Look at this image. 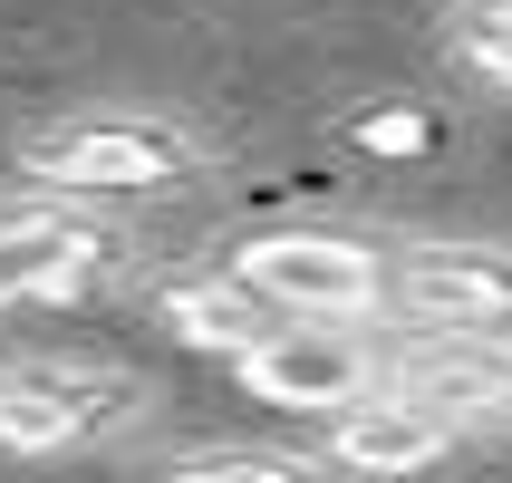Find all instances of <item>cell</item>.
<instances>
[{
  "instance_id": "cell-8",
  "label": "cell",
  "mask_w": 512,
  "mask_h": 483,
  "mask_svg": "<svg viewBox=\"0 0 512 483\" xmlns=\"http://www.w3.org/2000/svg\"><path fill=\"white\" fill-rule=\"evenodd\" d=\"M445 445H455V426H435L426 406H406L397 387H377V397L329 416V464H348L358 483H406L426 464H445Z\"/></svg>"
},
{
  "instance_id": "cell-9",
  "label": "cell",
  "mask_w": 512,
  "mask_h": 483,
  "mask_svg": "<svg viewBox=\"0 0 512 483\" xmlns=\"http://www.w3.org/2000/svg\"><path fill=\"white\" fill-rule=\"evenodd\" d=\"M155 310H165V329H174L184 348L232 358V368H242V358L281 329V310H271V300H261L232 261H223V271H184V281H165V300H155Z\"/></svg>"
},
{
  "instance_id": "cell-6",
  "label": "cell",
  "mask_w": 512,
  "mask_h": 483,
  "mask_svg": "<svg viewBox=\"0 0 512 483\" xmlns=\"http://www.w3.org/2000/svg\"><path fill=\"white\" fill-rule=\"evenodd\" d=\"M116 261V242L87 213H58V203H39V213H10L0 223V310L10 300H58V290L97 281Z\"/></svg>"
},
{
  "instance_id": "cell-12",
  "label": "cell",
  "mask_w": 512,
  "mask_h": 483,
  "mask_svg": "<svg viewBox=\"0 0 512 483\" xmlns=\"http://www.w3.org/2000/svg\"><path fill=\"white\" fill-rule=\"evenodd\" d=\"M455 58H484V49H512V0H455V20H445Z\"/></svg>"
},
{
  "instance_id": "cell-4",
  "label": "cell",
  "mask_w": 512,
  "mask_h": 483,
  "mask_svg": "<svg viewBox=\"0 0 512 483\" xmlns=\"http://www.w3.org/2000/svg\"><path fill=\"white\" fill-rule=\"evenodd\" d=\"M387 310H406L426 339H512V252L416 242L387 261Z\"/></svg>"
},
{
  "instance_id": "cell-7",
  "label": "cell",
  "mask_w": 512,
  "mask_h": 483,
  "mask_svg": "<svg viewBox=\"0 0 512 483\" xmlns=\"http://www.w3.org/2000/svg\"><path fill=\"white\" fill-rule=\"evenodd\" d=\"M397 397L426 406L435 426L512 416V339H416V358L397 368Z\"/></svg>"
},
{
  "instance_id": "cell-1",
  "label": "cell",
  "mask_w": 512,
  "mask_h": 483,
  "mask_svg": "<svg viewBox=\"0 0 512 483\" xmlns=\"http://www.w3.org/2000/svg\"><path fill=\"white\" fill-rule=\"evenodd\" d=\"M203 145L165 116H68V126H39L20 145V174L39 194L68 203H107V194H174L194 184Z\"/></svg>"
},
{
  "instance_id": "cell-10",
  "label": "cell",
  "mask_w": 512,
  "mask_h": 483,
  "mask_svg": "<svg viewBox=\"0 0 512 483\" xmlns=\"http://www.w3.org/2000/svg\"><path fill=\"white\" fill-rule=\"evenodd\" d=\"M348 145H358V155H435L445 126H435L426 107H368L358 126H348Z\"/></svg>"
},
{
  "instance_id": "cell-13",
  "label": "cell",
  "mask_w": 512,
  "mask_h": 483,
  "mask_svg": "<svg viewBox=\"0 0 512 483\" xmlns=\"http://www.w3.org/2000/svg\"><path fill=\"white\" fill-rule=\"evenodd\" d=\"M464 68H474L484 87H503V97H512V49H484V58H464Z\"/></svg>"
},
{
  "instance_id": "cell-11",
  "label": "cell",
  "mask_w": 512,
  "mask_h": 483,
  "mask_svg": "<svg viewBox=\"0 0 512 483\" xmlns=\"http://www.w3.org/2000/svg\"><path fill=\"white\" fill-rule=\"evenodd\" d=\"M165 483H310V474L281 464V455H194V464H174Z\"/></svg>"
},
{
  "instance_id": "cell-2",
  "label": "cell",
  "mask_w": 512,
  "mask_h": 483,
  "mask_svg": "<svg viewBox=\"0 0 512 483\" xmlns=\"http://www.w3.org/2000/svg\"><path fill=\"white\" fill-rule=\"evenodd\" d=\"M232 271L281 319H368L387 310V252L358 232H252Z\"/></svg>"
},
{
  "instance_id": "cell-3",
  "label": "cell",
  "mask_w": 512,
  "mask_h": 483,
  "mask_svg": "<svg viewBox=\"0 0 512 483\" xmlns=\"http://www.w3.org/2000/svg\"><path fill=\"white\" fill-rule=\"evenodd\" d=\"M232 377H242L261 406H290V416H339V406L387 387L377 348L358 339V319H281Z\"/></svg>"
},
{
  "instance_id": "cell-5",
  "label": "cell",
  "mask_w": 512,
  "mask_h": 483,
  "mask_svg": "<svg viewBox=\"0 0 512 483\" xmlns=\"http://www.w3.org/2000/svg\"><path fill=\"white\" fill-rule=\"evenodd\" d=\"M126 377L107 368H58V358H20L0 368V445L10 455H78L107 426H126Z\"/></svg>"
}]
</instances>
